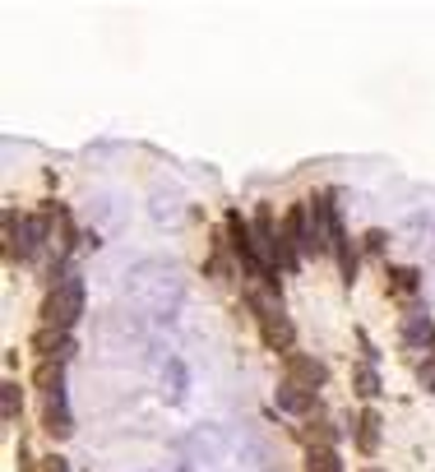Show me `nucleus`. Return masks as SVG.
<instances>
[{
	"mask_svg": "<svg viewBox=\"0 0 435 472\" xmlns=\"http://www.w3.org/2000/svg\"><path fill=\"white\" fill-rule=\"evenodd\" d=\"M126 297L139 310H148V315H163V310H172L181 301V278H176L172 269H163V264H144V269L130 273Z\"/></svg>",
	"mask_w": 435,
	"mask_h": 472,
	"instance_id": "nucleus-1",
	"label": "nucleus"
},
{
	"mask_svg": "<svg viewBox=\"0 0 435 472\" xmlns=\"http://www.w3.org/2000/svg\"><path fill=\"white\" fill-rule=\"evenodd\" d=\"M79 315H84V283L70 273V278H61V283L47 292V301H43V325L70 334V325L79 320Z\"/></svg>",
	"mask_w": 435,
	"mask_h": 472,
	"instance_id": "nucleus-4",
	"label": "nucleus"
},
{
	"mask_svg": "<svg viewBox=\"0 0 435 472\" xmlns=\"http://www.w3.org/2000/svg\"><path fill=\"white\" fill-rule=\"evenodd\" d=\"M273 399H279V408H283V412H292V417H306V412L315 408V393H306V389H301V384H292V380H283Z\"/></svg>",
	"mask_w": 435,
	"mask_h": 472,
	"instance_id": "nucleus-12",
	"label": "nucleus"
},
{
	"mask_svg": "<svg viewBox=\"0 0 435 472\" xmlns=\"http://www.w3.org/2000/svg\"><path fill=\"white\" fill-rule=\"evenodd\" d=\"M288 380L301 384L306 393H320V384L329 380V371H325V362L306 357V352H292V357H288Z\"/></svg>",
	"mask_w": 435,
	"mask_h": 472,
	"instance_id": "nucleus-7",
	"label": "nucleus"
},
{
	"mask_svg": "<svg viewBox=\"0 0 435 472\" xmlns=\"http://www.w3.org/2000/svg\"><path fill=\"white\" fill-rule=\"evenodd\" d=\"M306 472H343V458L334 445H310L306 454Z\"/></svg>",
	"mask_w": 435,
	"mask_h": 472,
	"instance_id": "nucleus-13",
	"label": "nucleus"
},
{
	"mask_svg": "<svg viewBox=\"0 0 435 472\" xmlns=\"http://www.w3.org/2000/svg\"><path fill=\"white\" fill-rule=\"evenodd\" d=\"M329 250H334V260H338V273H343V283L352 288V283H357V250H352V236L343 231V222L334 227V241H329Z\"/></svg>",
	"mask_w": 435,
	"mask_h": 472,
	"instance_id": "nucleus-11",
	"label": "nucleus"
},
{
	"mask_svg": "<svg viewBox=\"0 0 435 472\" xmlns=\"http://www.w3.org/2000/svg\"><path fill=\"white\" fill-rule=\"evenodd\" d=\"M399 343H403V347H430V343H435V325H430L426 310H408V315H403Z\"/></svg>",
	"mask_w": 435,
	"mask_h": 472,
	"instance_id": "nucleus-9",
	"label": "nucleus"
},
{
	"mask_svg": "<svg viewBox=\"0 0 435 472\" xmlns=\"http://www.w3.org/2000/svg\"><path fill=\"white\" fill-rule=\"evenodd\" d=\"M47 231H52V218L47 213H28V218H14L5 213V260H33L37 250L47 246Z\"/></svg>",
	"mask_w": 435,
	"mask_h": 472,
	"instance_id": "nucleus-3",
	"label": "nucleus"
},
{
	"mask_svg": "<svg viewBox=\"0 0 435 472\" xmlns=\"http://www.w3.org/2000/svg\"><path fill=\"white\" fill-rule=\"evenodd\" d=\"M251 310H255V320H260V338H264V347H269V352H283V357H292L297 329H292L288 310H283L279 288H251Z\"/></svg>",
	"mask_w": 435,
	"mask_h": 472,
	"instance_id": "nucleus-2",
	"label": "nucleus"
},
{
	"mask_svg": "<svg viewBox=\"0 0 435 472\" xmlns=\"http://www.w3.org/2000/svg\"><path fill=\"white\" fill-rule=\"evenodd\" d=\"M430 357H435V343H430Z\"/></svg>",
	"mask_w": 435,
	"mask_h": 472,
	"instance_id": "nucleus-21",
	"label": "nucleus"
},
{
	"mask_svg": "<svg viewBox=\"0 0 435 472\" xmlns=\"http://www.w3.org/2000/svg\"><path fill=\"white\" fill-rule=\"evenodd\" d=\"M0 412H5V421H19V412H24V393L14 380L0 384Z\"/></svg>",
	"mask_w": 435,
	"mask_h": 472,
	"instance_id": "nucleus-16",
	"label": "nucleus"
},
{
	"mask_svg": "<svg viewBox=\"0 0 435 472\" xmlns=\"http://www.w3.org/2000/svg\"><path fill=\"white\" fill-rule=\"evenodd\" d=\"M352 440H357L362 454H375L380 449V412L375 408H366V412L352 417Z\"/></svg>",
	"mask_w": 435,
	"mask_h": 472,
	"instance_id": "nucleus-10",
	"label": "nucleus"
},
{
	"mask_svg": "<svg viewBox=\"0 0 435 472\" xmlns=\"http://www.w3.org/2000/svg\"><path fill=\"white\" fill-rule=\"evenodd\" d=\"M43 430L52 440H65L70 430H74V417H70V403H65V384L47 389L43 393Z\"/></svg>",
	"mask_w": 435,
	"mask_h": 472,
	"instance_id": "nucleus-5",
	"label": "nucleus"
},
{
	"mask_svg": "<svg viewBox=\"0 0 435 472\" xmlns=\"http://www.w3.org/2000/svg\"><path fill=\"white\" fill-rule=\"evenodd\" d=\"M417 288H421L417 269H389V292L393 297H417Z\"/></svg>",
	"mask_w": 435,
	"mask_h": 472,
	"instance_id": "nucleus-14",
	"label": "nucleus"
},
{
	"mask_svg": "<svg viewBox=\"0 0 435 472\" xmlns=\"http://www.w3.org/2000/svg\"><path fill=\"white\" fill-rule=\"evenodd\" d=\"M43 472H70V463H65V458H56V454H52V458H47V463H43Z\"/></svg>",
	"mask_w": 435,
	"mask_h": 472,
	"instance_id": "nucleus-18",
	"label": "nucleus"
},
{
	"mask_svg": "<svg viewBox=\"0 0 435 472\" xmlns=\"http://www.w3.org/2000/svg\"><path fill=\"white\" fill-rule=\"evenodd\" d=\"M33 347H37V362H65L70 352H74V338L65 334V329H37L33 334Z\"/></svg>",
	"mask_w": 435,
	"mask_h": 472,
	"instance_id": "nucleus-8",
	"label": "nucleus"
},
{
	"mask_svg": "<svg viewBox=\"0 0 435 472\" xmlns=\"http://www.w3.org/2000/svg\"><path fill=\"white\" fill-rule=\"evenodd\" d=\"M362 472H384V467H362Z\"/></svg>",
	"mask_w": 435,
	"mask_h": 472,
	"instance_id": "nucleus-20",
	"label": "nucleus"
},
{
	"mask_svg": "<svg viewBox=\"0 0 435 472\" xmlns=\"http://www.w3.org/2000/svg\"><path fill=\"white\" fill-rule=\"evenodd\" d=\"M366 250H384V231H366Z\"/></svg>",
	"mask_w": 435,
	"mask_h": 472,
	"instance_id": "nucleus-19",
	"label": "nucleus"
},
{
	"mask_svg": "<svg viewBox=\"0 0 435 472\" xmlns=\"http://www.w3.org/2000/svg\"><path fill=\"white\" fill-rule=\"evenodd\" d=\"M417 380H421V389H430V393H435V357H426V362H421Z\"/></svg>",
	"mask_w": 435,
	"mask_h": 472,
	"instance_id": "nucleus-17",
	"label": "nucleus"
},
{
	"mask_svg": "<svg viewBox=\"0 0 435 472\" xmlns=\"http://www.w3.org/2000/svg\"><path fill=\"white\" fill-rule=\"evenodd\" d=\"M283 241L301 255V250H315V241H310V204H292L288 213H283Z\"/></svg>",
	"mask_w": 435,
	"mask_h": 472,
	"instance_id": "nucleus-6",
	"label": "nucleus"
},
{
	"mask_svg": "<svg viewBox=\"0 0 435 472\" xmlns=\"http://www.w3.org/2000/svg\"><path fill=\"white\" fill-rule=\"evenodd\" d=\"M352 389H357V393H362L366 403H371L375 393H380V375H375V366H371V362H366V366H357V371H352Z\"/></svg>",
	"mask_w": 435,
	"mask_h": 472,
	"instance_id": "nucleus-15",
	"label": "nucleus"
}]
</instances>
